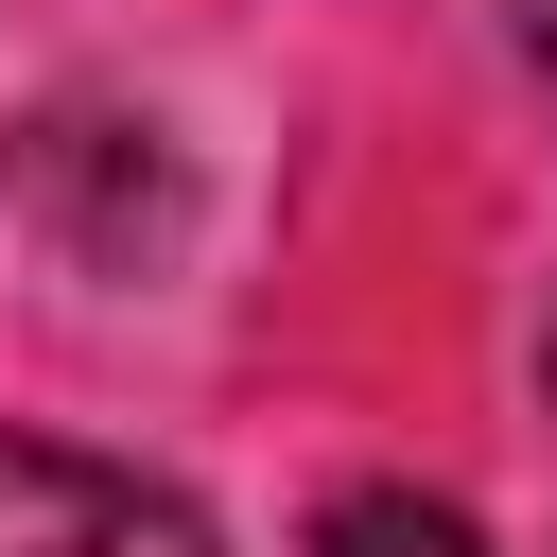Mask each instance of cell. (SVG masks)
Here are the masks:
<instances>
[{
  "label": "cell",
  "instance_id": "3957f363",
  "mask_svg": "<svg viewBox=\"0 0 557 557\" xmlns=\"http://www.w3.org/2000/svg\"><path fill=\"white\" fill-rule=\"evenodd\" d=\"M540 366H557V331H540Z\"/></svg>",
  "mask_w": 557,
  "mask_h": 557
},
{
  "label": "cell",
  "instance_id": "7a4b0ae2",
  "mask_svg": "<svg viewBox=\"0 0 557 557\" xmlns=\"http://www.w3.org/2000/svg\"><path fill=\"white\" fill-rule=\"evenodd\" d=\"M313 557H487V540H470V522H453V505H418V487H348V505H331V540H313Z\"/></svg>",
  "mask_w": 557,
  "mask_h": 557
},
{
  "label": "cell",
  "instance_id": "6da1fadb",
  "mask_svg": "<svg viewBox=\"0 0 557 557\" xmlns=\"http://www.w3.org/2000/svg\"><path fill=\"white\" fill-rule=\"evenodd\" d=\"M0 557H209V522L139 470H87L52 435H0Z\"/></svg>",
  "mask_w": 557,
  "mask_h": 557
}]
</instances>
